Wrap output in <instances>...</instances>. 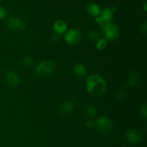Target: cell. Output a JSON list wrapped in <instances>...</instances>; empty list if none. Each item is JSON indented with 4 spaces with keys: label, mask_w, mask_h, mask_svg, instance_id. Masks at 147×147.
<instances>
[{
    "label": "cell",
    "mask_w": 147,
    "mask_h": 147,
    "mask_svg": "<svg viewBox=\"0 0 147 147\" xmlns=\"http://www.w3.org/2000/svg\"><path fill=\"white\" fill-rule=\"evenodd\" d=\"M86 125L87 126V127L91 128L94 126V122H93L92 120H90V119H89V120H88L87 121H86Z\"/></svg>",
    "instance_id": "obj_22"
},
{
    "label": "cell",
    "mask_w": 147,
    "mask_h": 147,
    "mask_svg": "<svg viewBox=\"0 0 147 147\" xmlns=\"http://www.w3.org/2000/svg\"><path fill=\"white\" fill-rule=\"evenodd\" d=\"M59 39H60V36H59V34H57V33H54V34L51 35V40L54 42L58 41Z\"/></svg>",
    "instance_id": "obj_20"
},
{
    "label": "cell",
    "mask_w": 147,
    "mask_h": 147,
    "mask_svg": "<svg viewBox=\"0 0 147 147\" xmlns=\"http://www.w3.org/2000/svg\"><path fill=\"white\" fill-rule=\"evenodd\" d=\"M75 107L74 103L71 100H66L64 103H62L61 106H60V113L62 114H68V113H71L73 111Z\"/></svg>",
    "instance_id": "obj_10"
},
{
    "label": "cell",
    "mask_w": 147,
    "mask_h": 147,
    "mask_svg": "<svg viewBox=\"0 0 147 147\" xmlns=\"http://www.w3.org/2000/svg\"><path fill=\"white\" fill-rule=\"evenodd\" d=\"M147 25H146V23H144L142 25V27H141V30H142V31L143 32L146 33V30H147Z\"/></svg>",
    "instance_id": "obj_24"
},
{
    "label": "cell",
    "mask_w": 147,
    "mask_h": 147,
    "mask_svg": "<svg viewBox=\"0 0 147 147\" xmlns=\"http://www.w3.org/2000/svg\"><path fill=\"white\" fill-rule=\"evenodd\" d=\"M0 1H1V0H0Z\"/></svg>",
    "instance_id": "obj_26"
},
{
    "label": "cell",
    "mask_w": 147,
    "mask_h": 147,
    "mask_svg": "<svg viewBox=\"0 0 147 147\" xmlns=\"http://www.w3.org/2000/svg\"><path fill=\"white\" fill-rule=\"evenodd\" d=\"M146 108H147L146 105L145 104L143 107H142V109H141V113H142V116L145 118L147 117V109Z\"/></svg>",
    "instance_id": "obj_21"
},
{
    "label": "cell",
    "mask_w": 147,
    "mask_h": 147,
    "mask_svg": "<svg viewBox=\"0 0 147 147\" xmlns=\"http://www.w3.org/2000/svg\"><path fill=\"white\" fill-rule=\"evenodd\" d=\"M126 139L131 144H136L141 141V134L136 129H130L126 132Z\"/></svg>",
    "instance_id": "obj_9"
},
{
    "label": "cell",
    "mask_w": 147,
    "mask_h": 147,
    "mask_svg": "<svg viewBox=\"0 0 147 147\" xmlns=\"http://www.w3.org/2000/svg\"><path fill=\"white\" fill-rule=\"evenodd\" d=\"M107 45V41L105 39H99L96 42V47L98 50H103Z\"/></svg>",
    "instance_id": "obj_18"
},
{
    "label": "cell",
    "mask_w": 147,
    "mask_h": 147,
    "mask_svg": "<svg viewBox=\"0 0 147 147\" xmlns=\"http://www.w3.org/2000/svg\"><path fill=\"white\" fill-rule=\"evenodd\" d=\"M87 11L93 17H98L100 13V9L98 5L94 3H90L87 6Z\"/></svg>",
    "instance_id": "obj_12"
},
{
    "label": "cell",
    "mask_w": 147,
    "mask_h": 147,
    "mask_svg": "<svg viewBox=\"0 0 147 147\" xmlns=\"http://www.w3.org/2000/svg\"><path fill=\"white\" fill-rule=\"evenodd\" d=\"M139 81V78L136 73H133L130 76V78L129 80V85L130 86H136L138 84Z\"/></svg>",
    "instance_id": "obj_17"
},
{
    "label": "cell",
    "mask_w": 147,
    "mask_h": 147,
    "mask_svg": "<svg viewBox=\"0 0 147 147\" xmlns=\"http://www.w3.org/2000/svg\"><path fill=\"white\" fill-rule=\"evenodd\" d=\"M113 16V11L111 8H105L100 11V14L96 17L95 20L96 22L102 27L106 24L111 22Z\"/></svg>",
    "instance_id": "obj_5"
},
{
    "label": "cell",
    "mask_w": 147,
    "mask_h": 147,
    "mask_svg": "<svg viewBox=\"0 0 147 147\" xmlns=\"http://www.w3.org/2000/svg\"><path fill=\"white\" fill-rule=\"evenodd\" d=\"M6 26L7 29L11 31L16 32L23 30L25 28V23L21 19L17 18V17H12L8 19V20L6 22Z\"/></svg>",
    "instance_id": "obj_6"
},
{
    "label": "cell",
    "mask_w": 147,
    "mask_h": 147,
    "mask_svg": "<svg viewBox=\"0 0 147 147\" xmlns=\"http://www.w3.org/2000/svg\"><path fill=\"white\" fill-rule=\"evenodd\" d=\"M56 65L50 60H44L40 62L36 66V74L41 78H47L51 76L55 70Z\"/></svg>",
    "instance_id": "obj_2"
},
{
    "label": "cell",
    "mask_w": 147,
    "mask_h": 147,
    "mask_svg": "<svg viewBox=\"0 0 147 147\" xmlns=\"http://www.w3.org/2000/svg\"><path fill=\"white\" fill-rule=\"evenodd\" d=\"M6 17H7V11L5 9L0 6V20L4 19Z\"/></svg>",
    "instance_id": "obj_19"
},
{
    "label": "cell",
    "mask_w": 147,
    "mask_h": 147,
    "mask_svg": "<svg viewBox=\"0 0 147 147\" xmlns=\"http://www.w3.org/2000/svg\"><path fill=\"white\" fill-rule=\"evenodd\" d=\"M124 96H125L124 92H123V90H119V91L117 93V96H116V97H118L119 98V99H120V98H123Z\"/></svg>",
    "instance_id": "obj_23"
},
{
    "label": "cell",
    "mask_w": 147,
    "mask_h": 147,
    "mask_svg": "<svg viewBox=\"0 0 147 147\" xmlns=\"http://www.w3.org/2000/svg\"><path fill=\"white\" fill-rule=\"evenodd\" d=\"M103 35L105 37V40H115L119 37L120 30L119 27L115 24L110 22L106 24L103 27Z\"/></svg>",
    "instance_id": "obj_3"
},
{
    "label": "cell",
    "mask_w": 147,
    "mask_h": 147,
    "mask_svg": "<svg viewBox=\"0 0 147 147\" xmlns=\"http://www.w3.org/2000/svg\"><path fill=\"white\" fill-rule=\"evenodd\" d=\"M73 72H74L75 75L78 77H84L87 73L86 67L80 63L75 65L74 67H73Z\"/></svg>",
    "instance_id": "obj_13"
},
{
    "label": "cell",
    "mask_w": 147,
    "mask_h": 147,
    "mask_svg": "<svg viewBox=\"0 0 147 147\" xmlns=\"http://www.w3.org/2000/svg\"><path fill=\"white\" fill-rule=\"evenodd\" d=\"M106 86L107 84L104 79L98 75L90 76L86 80L88 92L95 98H99L103 96L106 92Z\"/></svg>",
    "instance_id": "obj_1"
},
{
    "label": "cell",
    "mask_w": 147,
    "mask_h": 147,
    "mask_svg": "<svg viewBox=\"0 0 147 147\" xmlns=\"http://www.w3.org/2000/svg\"><path fill=\"white\" fill-rule=\"evenodd\" d=\"M65 41L71 45H78L81 41V34L78 30L71 29L67 30L65 34Z\"/></svg>",
    "instance_id": "obj_7"
},
{
    "label": "cell",
    "mask_w": 147,
    "mask_h": 147,
    "mask_svg": "<svg viewBox=\"0 0 147 147\" xmlns=\"http://www.w3.org/2000/svg\"><path fill=\"white\" fill-rule=\"evenodd\" d=\"M5 80L9 85L17 86L20 84V79L18 75L13 71H8L5 74Z\"/></svg>",
    "instance_id": "obj_8"
},
{
    "label": "cell",
    "mask_w": 147,
    "mask_h": 147,
    "mask_svg": "<svg viewBox=\"0 0 147 147\" xmlns=\"http://www.w3.org/2000/svg\"><path fill=\"white\" fill-rule=\"evenodd\" d=\"M53 28H54V30L56 33L62 34V33L65 32L67 28V25L63 20H57L54 22Z\"/></svg>",
    "instance_id": "obj_11"
},
{
    "label": "cell",
    "mask_w": 147,
    "mask_h": 147,
    "mask_svg": "<svg viewBox=\"0 0 147 147\" xmlns=\"http://www.w3.org/2000/svg\"><path fill=\"white\" fill-rule=\"evenodd\" d=\"M88 37L90 41L97 42L100 39V34L96 30H92L88 33Z\"/></svg>",
    "instance_id": "obj_14"
},
{
    "label": "cell",
    "mask_w": 147,
    "mask_h": 147,
    "mask_svg": "<svg viewBox=\"0 0 147 147\" xmlns=\"http://www.w3.org/2000/svg\"><path fill=\"white\" fill-rule=\"evenodd\" d=\"M144 9L146 10V1H144Z\"/></svg>",
    "instance_id": "obj_25"
},
{
    "label": "cell",
    "mask_w": 147,
    "mask_h": 147,
    "mask_svg": "<svg viewBox=\"0 0 147 147\" xmlns=\"http://www.w3.org/2000/svg\"><path fill=\"white\" fill-rule=\"evenodd\" d=\"M86 115H87V116H88V117H90V118H93L96 116L97 111H96V108L93 107V106H88L87 109H86Z\"/></svg>",
    "instance_id": "obj_16"
},
{
    "label": "cell",
    "mask_w": 147,
    "mask_h": 147,
    "mask_svg": "<svg viewBox=\"0 0 147 147\" xmlns=\"http://www.w3.org/2000/svg\"><path fill=\"white\" fill-rule=\"evenodd\" d=\"M94 125L98 131L104 134L110 133L113 128L111 120L106 116H103L98 119L94 122Z\"/></svg>",
    "instance_id": "obj_4"
},
{
    "label": "cell",
    "mask_w": 147,
    "mask_h": 147,
    "mask_svg": "<svg viewBox=\"0 0 147 147\" xmlns=\"http://www.w3.org/2000/svg\"><path fill=\"white\" fill-rule=\"evenodd\" d=\"M21 63L22 65L25 66V67H30L34 64V60L32 57L27 56V57H24V58H22V60H21Z\"/></svg>",
    "instance_id": "obj_15"
}]
</instances>
